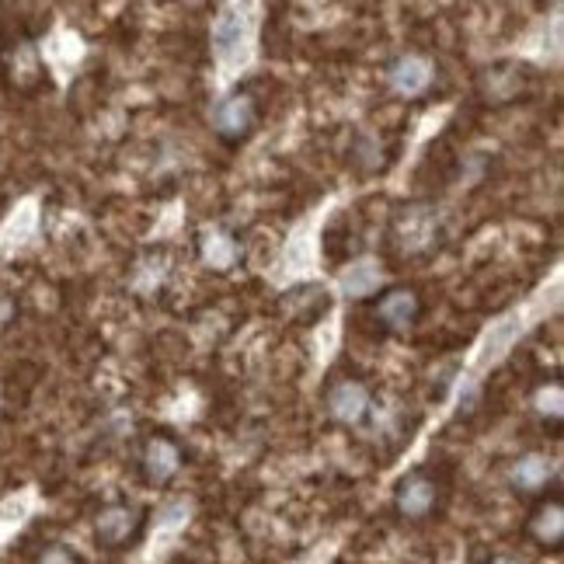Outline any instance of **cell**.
Segmentation results:
<instances>
[{
  "mask_svg": "<svg viewBox=\"0 0 564 564\" xmlns=\"http://www.w3.org/2000/svg\"><path fill=\"white\" fill-rule=\"evenodd\" d=\"M140 470H143V481L147 484H168L171 477L182 470V450H178L175 439L168 436H154L147 446H143V457H140Z\"/></svg>",
  "mask_w": 564,
  "mask_h": 564,
  "instance_id": "obj_8",
  "label": "cell"
},
{
  "mask_svg": "<svg viewBox=\"0 0 564 564\" xmlns=\"http://www.w3.org/2000/svg\"><path fill=\"white\" fill-rule=\"evenodd\" d=\"M387 84L401 98H422L436 84V63L422 53H404L387 63Z\"/></svg>",
  "mask_w": 564,
  "mask_h": 564,
  "instance_id": "obj_7",
  "label": "cell"
},
{
  "mask_svg": "<svg viewBox=\"0 0 564 564\" xmlns=\"http://www.w3.org/2000/svg\"><path fill=\"white\" fill-rule=\"evenodd\" d=\"M244 32H248V25H244L241 14H237V11H223L220 18L213 21L216 56H220V60H234L237 49H241V42H244Z\"/></svg>",
  "mask_w": 564,
  "mask_h": 564,
  "instance_id": "obj_12",
  "label": "cell"
},
{
  "mask_svg": "<svg viewBox=\"0 0 564 564\" xmlns=\"http://www.w3.org/2000/svg\"><path fill=\"white\" fill-rule=\"evenodd\" d=\"M199 244H202V255H206L209 265H216V269H230V265H234V258H237V241H234L230 234H223L220 227L206 230Z\"/></svg>",
  "mask_w": 564,
  "mask_h": 564,
  "instance_id": "obj_13",
  "label": "cell"
},
{
  "mask_svg": "<svg viewBox=\"0 0 564 564\" xmlns=\"http://www.w3.org/2000/svg\"><path fill=\"white\" fill-rule=\"evenodd\" d=\"M209 122H213V133L223 143L237 147V143L251 140V133L262 122V108H258V98L251 94V88H234L213 105V119Z\"/></svg>",
  "mask_w": 564,
  "mask_h": 564,
  "instance_id": "obj_2",
  "label": "cell"
},
{
  "mask_svg": "<svg viewBox=\"0 0 564 564\" xmlns=\"http://www.w3.org/2000/svg\"><path fill=\"white\" fill-rule=\"evenodd\" d=\"M39 564H77V561H74V554H70V551H63V547H53V551L42 554Z\"/></svg>",
  "mask_w": 564,
  "mask_h": 564,
  "instance_id": "obj_15",
  "label": "cell"
},
{
  "mask_svg": "<svg viewBox=\"0 0 564 564\" xmlns=\"http://www.w3.org/2000/svg\"><path fill=\"white\" fill-rule=\"evenodd\" d=\"M383 147H380V140L370 133H359L356 136V143H352V161L359 164L363 171H380L383 168Z\"/></svg>",
  "mask_w": 564,
  "mask_h": 564,
  "instance_id": "obj_14",
  "label": "cell"
},
{
  "mask_svg": "<svg viewBox=\"0 0 564 564\" xmlns=\"http://www.w3.org/2000/svg\"><path fill=\"white\" fill-rule=\"evenodd\" d=\"M422 317V296L411 286H390L373 300V321L380 324L387 335H404Z\"/></svg>",
  "mask_w": 564,
  "mask_h": 564,
  "instance_id": "obj_4",
  "label": "cell"
},
{
  "mask_svg": "<svg viewBox=\"0 0 564 564\" xmlns=\"http://www.w3.org/2000/svg\"><path fill=\"white\" fill-rule=\"evenodd\" d=\"M554 477H558V467H554V460L544 457V453H526V457H519L516 464H512V470H509L512 488L526 491V495H537V491H544Z\"/></svg>",
  "mask_w": 564,
  "mask_h": 564,
  "instance_id": "obj_9",
  "label": "cell"
},
{
  "mask_svg": "<svg viewBox=\"0 0 564 564\" xmlns=\"http://www.w3.org/2000/svg\"><path fill=\"white\" fill-rule=\"evenodd\" d=\"M11 317H14V300L0 296V328H4V324H11Z\"/></svg>",
  "mask_w": 564,
  "mask_h": 564,
  "instance_id": "obj_16",
  "label": "cell"
},
{
  "mask_svg": "<svg viewBox=\"0 0 564 564\" xmlns=\"http://www.w3.org/2000/svg\"><path fill=\"white\" fill-rule=\"evenodd\" d=\"M530 533L533 540H537L540 547H551V551H558L561 540H564V509L558 498H551V502H544L537 512L530 516Z\"/></svg>",
  "mask_w": 564,
  "mask_h": 564,
  "instance_id": "obj_10",
  "label": "cell"
},
{
  "mask_svg": "<svg viewBox=\"0 0 564 564\" xmlns=\"http://www.w3.org/2000/svg\"><path fill=\"white\" fill-rule=\"evenodd\" d=\"M439 244V213L429 202H408L390 220V248L397 255H425Z\"/></svg>",
  "mask_w": 564,
  "mask_h": 564,
  "instance_id": "obj_1",
  "label": "cell"
},
{
  "mask_svg": "<svg viewBox=\"0 0 564 564\" xmlns=\"http://www.w3.org/2000/svg\"><path fill=\"white\" fill-rule=\"evenodd\" d=\"M380 265L373 262V258H359V262H352L349 269L342 272V289L345 296H352V300H366V296H373L376 289H380Z\"/></svg>",
  "mask_w": 564,
  "mask_h": 564,
  "instance_id": "obj_11",
  "label": "cell"
},
{
  "mask_svg": "<svg viewBox=\"0 0 564 564\" xmlns=\"http://www.w3.org/2000/svg\"><path fill=\"white\" fill-rule=\"evenodd\" d=\"M324 401H328V415L338 425H349V429H359V425L370 422L376 408L373 390L363 380H352V376H342V380L331 383Z\"/></svg>",
  "mask_w": 564,
  "mask_h": 564,
  "instance_id": "obj_3",
  "label": "cell"
},
{
  "mask_svg": "<svg viewBox=\"0 0 564 564\" xmlns=\"http://www.w3.org/2000/svg\"><path fill=\"white\" fill-rule=\"evenodd\" d=\"M143 526H147V512L140 505H108L98 516V540L101 547H112V551H126L129 544L143 537Z\"/></svg>",
  "mask_w": 564,
  "mask_h": 564,
  "instance_id": "obj_6",
  "label": "cell"
},
{
  "mask_svg": "<svg viewBox=\"0 0 564 564\" xmlns=\"http://www.w3.org/2000/svg\"><path fill=\"white\" fill-rule=\"evenodd\" d=\"M491 564H519V561H516V558H495Z\"/></svg>",
  "mask_w": 564,
  "mask_h": 564,
  "instance_id": "obj_17",
  "label": "cell"
},
{
  "mask_svg": "<svg viewBox=\"0 0 564 564\" xmlns=\"http://www.w3.org/2000/svg\"><path fill=\"white\" fill-rule=\"evenodd\" d=\"M439 505V481L425 467L411 470L397 481L394 488V509L404 519H429Z\"/></svg>",
  "mask_w": 564,
  "mask_h": 564,
  "instance_id": "obj_5",
  "label": "cell"
}]
</instances>
